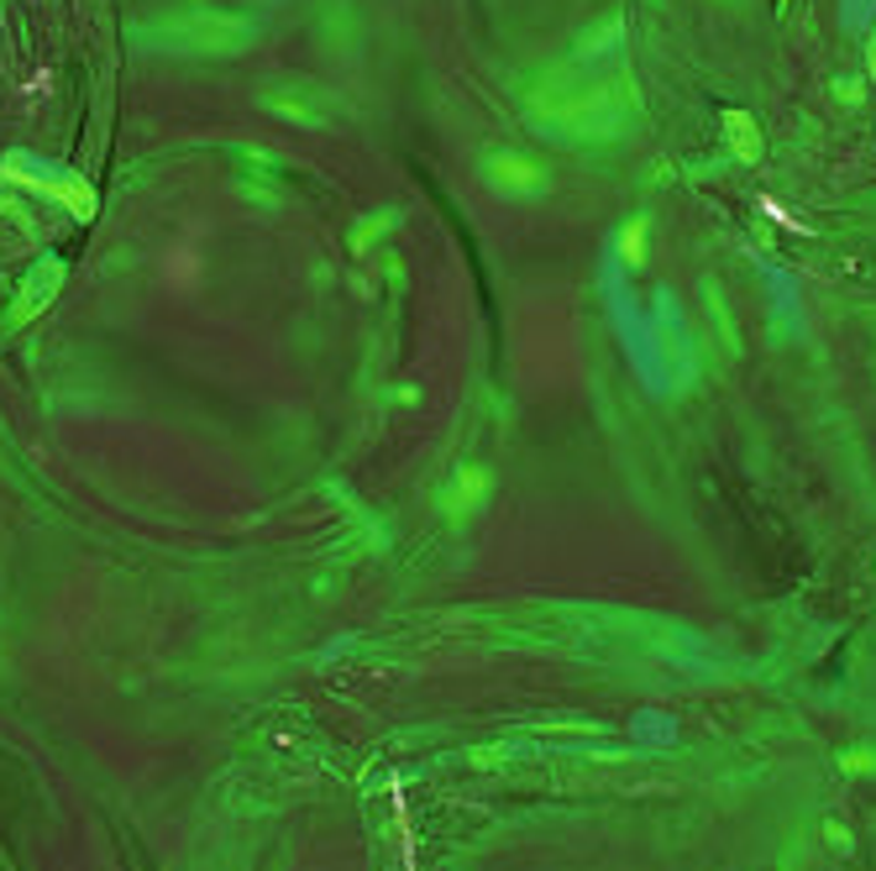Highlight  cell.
<instances>
[{"instance_id":"4","label":"cell","mask_w":876,"mask_h":871,"mask_svg":"<svg viewBox=\"0 0 876 871\" xmlns=\"http://www.w3.org/2000/svg\"><path fill=\"white\" fill-rule=\"evenodd\" d=\"M63 278H69V268H63L59 258H48V263H38L32 274H27V284L17 289V305L6 310V326H27L32 316H42L53 299H59V289H63Z\"/></svg>"},{"instance_id":"3","label":"cell","mask_w":876,"mask_h":871,"mask_svg":"<svg viewBox=\"0 0 876 871\" xmlns=\"http://www.w3.org/2000/svg\"><path fill=\"white\" fill-rule=\"evenodd\" d=\"M262 111H274L279 121H295V126H331L337 121V100L331 90H320L316 80H274L262 84Z\"/></svg>"},{"instance_id":"5","label":"cell","mask_w":876,"mask_h":871,"mask_svg":"<svg viewBox=\"0 0 876 871\" xmlns=\"http://www.w3.org/2000/svg\"><path fill=\"white\" fill-rule=\"evenodd\" d=\"M483 174H488V184H494L498 195H540L546 189V174L525 158H488Z\"/></svg>"},{"instance_id":"1","label":"cell","mask_w":876,"mask_h":871,"mask_svg":"<svg viewBox=\"0 0 876 871\" xmlns=\"http://www.w3.org/2000/svg\"><path fill=\"white\" fill-rule=\"evenodd\" d=\"M253 38H258V21L231 17V11H184V17L137 27V42L158 48V53H216V59H231Z\"/></svg>"},{"instance_id":"2","label":"cell","mask_w":876,"mask_h":871,"mask_svg":"<svg viewBox=\"0 0 876 871\" xmlns=\"http://www.w3.org/2000/svg\"><path fill=\"white\" fill-rule=\"evenodd\" d=\"M0 178L6 184H27L32 195L53 199V205H63L74 221H90L100 211L95 189L84 184L80 174H63V168H42V163H32L27 153H11V158H0Z\"/></svg>"},{"instance_id":"6","label":"cell","mask_w":876,"mask_h":871,"mask_svg":"<svg viewBox=\"0 0 876 871\" xmlns=\"http://www.w3.org/2000/svg\"><path fill=\"white\" fill-rule=\"evenodd\" d=\"M483 494H488V473H483V468H467V473L457 478V489L446 494V510H452V515H467Z\"/></svg>"},{"instance_id":"8","label":"cell","mask_w":876,"mask_h":871,"mask_svg":"<svg viewBox=\"0 0 876 871\" xmlns=\"http://www.w3.org/2000/svg\"><path fill=\"white\" fill-rule=\"evenodd\" d=\"M646 232H651V226H646V216H640L636 226L625 232V263H646V258H640V253H646Z\"/></svg>"},{"instance_id":"7","label":"cell","mask_w":876,"mask_h":871,"mask_svg":"<svg viewBox=\"0 0 876 871\" xmlns=\"http://www.w3.org/2000/svg\"><path fill=\"white\" fill-rule=\"evenodd\" d=\"M730 126H735V153H740V158H756V153H761V137L751 142V121H745V116H730Z\"/></svg>"}]
</instances>
